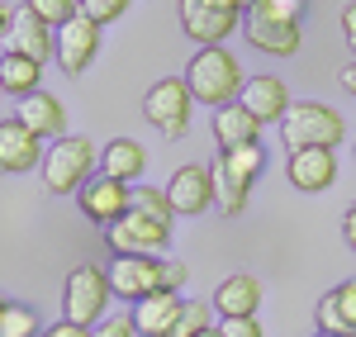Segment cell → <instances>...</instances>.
<instances>
[{
	"label": "cell",
	"mask_w": 356,
	"mask_h": 337,
	"mask_svg": "<svg viewBox=\"0 0 356 337\" xmlns=\"http://www.w3.org/2000/svg\"><path fill=\"white\" fill-rule=\"evenodd\" d=\"M24 5L43 19V24H53V28H62L72 15H81V5H76V0H24Z\"/></svg>",
	"instance_id": "4316f807"
},
{
	"label": "cell",
	"mask_w": 356,
	"mask_h": 337,
	"mask_svg": "<svg viewBox=\"0 0 356 337\" xmlns=\"http://www.w3.org/2000/svg\"><path fill=\"white\" fill-rule=\"evenodd\" d=\"M337 309H342V318H347V328H352V337H356V281L337 285Z\"/></svg>",
	"instance_id": "d6a6232c"
},
{
	"label": "cell",
	"mask_w": 356,
	"mask_h": 337,
	"mask_svg": "<svg viewBox=\"0 0 356 337\" xmlns=\"http://www.w3.org/2000/svg\"><path fill=\"white\" fill-rule=\"evenodd\" d=\"M219 337H266L257 318H219Z\"/></svg>",
	"instance_id": "1f68e13d"
},
{
	"label": "cell",
	"mask_w": 356,
	"mask_h": 337,
	"mask_svg": "<svg viewBox=\"0 0 356 337\" xmlns=\"http://www.w3.org/2000/svg\"><path fill=\"white\" fill-rule=\"evenodd\" d=\"M314 337H337V333H314Z\"/></svg>",
	"instance_id": "ee69618b"
},
{
	"label": "cell",
	"mask_w": 356,
	"mask_h": 337,
	"mask_svg": "<svg viewBox=\"0 0 356 337\" xmlns=\"http://www.w3.org/2000/svg\"><path fill=\"white\" fill-rule=\"evenodd\" d=\"M238 24H243V15H233V10H219L209 0H181V33H191L200 48L228 43L238 33Z\"/></svg>",
	"instance_id": "ba28073f"
},
{
	"label": "cell",
	"mask_w": 356,
	"mask_h": 337,
	"mask_svg": "<svg viewBox=\"0 0 356 337\" xmlns=\"http://www.w3.org/2000/svg\"><path fill=\"white\" fill-rule=\"evenodd\" d=\"M10 19H15V10H10V5H5V0H0V43H5V38H10Z\"/></svg>",
	"instance_id": "ab89813d"
},
{
	"label": "cell",
	"mask_w": 356,
	"mask_h": 337,
	"mask_svg": "<svg viewBox=\"0 0 356 337\" xmlns=\"http://www.w3.org/2000/svg\"><path fill=\"white\" fill-rule=\"evenodd\" d=\"M228 167L238 171L243 181H257L261 171H266V152H261V142H243V147H223L219 152Z\"/></svg>",
	"instance_id": "d4e9b609"
},
{
	"label": "cell",
	"mask_w": 356,
	"mask_h": 337,
	"mask_svg": "<svg viewBox=\"0 0 356 337\" xmlns=\"http://www.w3.org/2000/svg\"><path fill=\"white\" fill-rule=\"evenodd\" d=\"M252 5L275 15V19H304V0H252Z\"/></svg>",
	"instance_id": "4dcf8cb0"
},
{
	"label": "cell",
	"mask_w": 356,
	"mask_h": 337,
	"mask_svg": "<svg viewBox=\"0 0 356 337\" xmlns=\"http://www.w3.org/2000/svg\"><path fill=\"white\" fill-rule=\"evenodd\" d=\"M0 337H43L33 304H15V299H10V309H5V323H0Z\"/></svg>",
	"instance_id": "484cf974"
},
{
	"label": "cell",
	"mask_w": 356,
	"mask_h": 337,
	"mask_svg": "<svg viewBox=\"0 0 356 337\" xmlns=\"http://www.w3.org/2000/svg\"><path fill=\"white\" fill-rule=\"evenodd\" d=\"M342 33H347V48L356 53V0L347 5V10H342Z\"/></svg>",
	"instance_id": "8d00e7d4"
},
{
	"label": "cell",
	"mask_w": 356,
	"mask_h": 337,
	"mask_svg": "<svg viewBox=\"0 0 356 337\" xmlns=\"http://www.w3.org/2000/svg\"><path fill=\"white\" fill-rule=\"evenodd\" d=\"M209 171H214V204H219V214L238 219V214L247 209V190H252V181H243L223 157H214V167H209Z\"/></svg>",
	"instance_id": "603a6c76"
},
{
	"label": "cell",
	"mask_w": 356,
	"mask_h": 337,
	"mask_svg": "<svg viewBox=\"0 0 356 337\" xmlns=\"http://www.w3.org/2000/svg\"><path fill=\"white\" fill-rule=\"evenodd\" d=\"M100 171L105 176H114V181H138L143 171H147V152H143V142H134V138H114V142H105V152H100Z\"/></svg>",
	"instance_id": "44dd1931"
},
{
	"label": "cell",
	"mask_w": 356,
	"mask_h": 337,
	"mask_svg": "<svg viewBox=\"0 0 356 337\" xmlns=\"http://www.w3.org/2000/svg\"><path fill=\"white\" fill-rule=\"evenodd\" d=\"M76 204H81V214L90 219V224L110 228V224H119V219L129 214V204H134V190H129L124 181L105 176V171H95V176L86 181L81 190H76Z\"/></svg>",
	"instance_id": "52a82bcc"
},
{
	"label": "cell",
	"mask_w": 356,
	"mask_h": 337,
	"mask_svg": "<svg viewBox=\"0 0 356 337\" xmlns=\"http://www.w3.org/2000/svg\"><path fill=\"white\" fill-rule=\"evenodd\" d=\"M105 243L114 247V256H162L171 243V224L129 204V214L105 228Z\"/></svg>",
	"instance_id": "5b68a950"
},
{
	"label": "cell",
	"mask_w": 356,
	"mask_h": 337,
	"mask_svg": "<svg viewBox=\"0 0 356 337\" xmlns=\"http://www.w3.org/2000/svg\"><path fill=\"white\" fill-rule=\"evenodd\" d=\"M43 138L24 129L19 119H0V171H10V176H19V171H33L43 162Z\"/></svg>",
	"instance_id": "5bb4252c"
},
{
	"label": "cell",
	"mask_w": 356,
	"mask_h": 337,
	"mask_svg": "<svg viewBox=\"0 0 356 337\" xmlns=\"http://www.w3.org/2000/svg\"><path fill=\"white\" fill-rule=\"evenodd\" d=\"M166 199L181 219H195L214 204V171L209 167H176L166 181Z\"/></svg>",
	"instance_id": "7c38bea8"
},
{
	"label": "cell",
	"mask_w": 356,
	"mask_h": 337,
	"mask_svg": "<svg viewBox=\"0 0 356 337\" xmlns=\"http://www.w3.org/2000/svg\"><path fill=\"white\" fill-rule=\"evenodd\" d=\"M95 53H100V24H95V19L72 15L67 24L57 28V67H62L67 76H81L86 67L95 62Z\"/></svg>",
	"instance_id": "8fae6325"
},
{
	"label": "cell",
	"mask_w": 356,
	"mask_h": 337,
	"mask_svg": "<svg viewBox=\"0 0 356 337\" xmlns=\"http://www.w3.org/2000/svg\"><path fill=\"white\" fill-rule=\"evenodd\" d=\"M214 138L219 147H243V142H261V119L252 110H243L238 100L214 110Z\"/></svg>",
	"instance_id": "ffe728a7"
},
{
	"label": "cell",
	"mask_w": 356,
	"mask_h": 337,
	"mask_svg": "<svg viewBox=\"0 0 356 337\" xmlns=\"http://www.w3.org/2000/svg\"><path fill=\"white\" fill-rule=\"evenodd\" d=\"M186 85H191L195 105H209V110H223V105H233L238 95H243V62L228 53V48H200L191 57V67H186Z\"/></svg>",
	"instance_id": "6da1fadb"
},
{
	"label": "cell",
	"mask_w": 356,
	"mask_h": 337,
	"mask_svg": "<svg viewBox=\"0 0 356 337\" xmlns=\"http://www.w3.org/2000/svg\"><path fill=\"white\" fill-rule=\"evenodd\" d=\"M209 5H219V10H233V15H247V10H252V0H209Z\"/></svg>",
	"instance_id": "f35d334b"
},
{
	"label": "cell",
	"mask_w": 356,
	"mask_h": 337,
	"mask_svg": "<svg viewBox=\"0 0 356 337\" xmlns=\"http://www.w3.org/2000/svg\"><path fill=\"white\" fill-rule=\"evenodd\" d=\"M43 337H95V328H81V323H67V318H57L53 328H43Z\"/></svg>",
	"instance_id": "d590c367"
},
{
	"label": "cell",
	"mask_w": 356,
	"mask_h": 337,
	"mask_svg": "<svg viewBox=\"0 0 356 337\" xmlns=\"http://www.w3.org/2000/svg\"><path fill=\"white\" fill-rule=\"evenodd\" d=\"M191 110H195V95L181 76H166V81H157L143 95V114L162 129L166 138H181L191 129Z\"/></svg>",
	"instance_id": "8992f818"
},
{
	"label": "cell",
	"mask_w": 356,
	"mask_h": 337,
	"mask_svg": "<svg viewBox=\"0 0 356 337\" xmlns=\"http://www.w3.org/2000/svg\"><path fill=\"white\" fill-rule=\"evenodd\" d=\"M214 328V304L209 299H186L181 313H176V323H171V337H200Z\"/></svg>",
	"instance_id": "cb8c5ba5"
},
{
	"label": "cell",
	"mask_w": 356,
	"mask_h": 337,
	"mask_svg": "<svg viewBox=\"0 0 356 337\" xmlns=\"http://www.w3.org/2000/svg\"><path fill=\"white\" fill-rule=\"evenodd\" d=\"M181 304H186L181 295L157 290V295H147V299H138V304H134V328L143 337H171V323H176Z\"/></svg>",
	"instance_id": "d6986e66"
},
{
	"label": "cell",
	"mask_w": 356,
	"mask_h": 337,
	"mask_svg": "<svg viewBox=\"0 0 356 337\" xmlns=\"http://www.w3.org/2000/svg\"><path fill=\"white\" fill-rule=\"evenodd\" d=\"M38 81H43V62H33V57H24V53L0 57V90H5V95L24 100V95L38 90Z\"/></svg>",
	"instance_id": "7402d4cb"
},
{
	"label": "cell",
	"mask_w": 356,
	"mask_h": 337,
	"mask_svg": "<svg viewBox=\"0 0 356 337\" xmlns=\"http://www.w3.org/2000/svg\"><path fill=\"white\" fill-rule=\"evenodd\" d=\"M5 309H10V299H5V295H0V323H5Z\"/></svg>",
	"instance_id": "b9f144b4"
},
{
	"label": "cell",
	"mask_w": 356,
	"mask_h": 337,
	"mask_svg": "<svg viewBox=\"0 0 356 337\" xmlns=\"http://www.w3.org/2000/svg\"><path fill=\"white\" fill-rule=\"evenodd\" d=\"M191 281V266L186 261H166L162 266V290H171V295H181V285Z\"/></svg>",
	"instance_id": "836d02e7"
},
{
	"label": "cell",
	"mask_w": 356,
	"mask_h": 337,
	"mask_svg": "<svg viewBox=\"0 0 356 337\" xmlns=\"http://www.w3.org/2000/svg\"><path fill=\"white\" fill-rule=\"evenodd\" d=\"M209 304H214V313H219V318H257V304H261V281H257V276H247V271L223 276L219 290L209 295Z\"/></svg>",
	"instance_id": "2e32d148"
},
{
	"label": "cell",
	"mask_w": 356,
	"mask_h": 337,
	"mask_svg": "<svg viewBox=\"0 0 356 337\" xmlns=\"http://www.w3.org/2000/svg\"><path fill=\"white\" fill-rule=\"evenodd\" d=\"M318 333L352 337V328H347V318H342V309H337V290H328V295L318 299Z\"/></svg>",
	"instance_id": "83f0119b"
},
{
	"label": "cell",
	"mask_w": 356,
	"mask_h": 337,
	"mask_svg": "<svg viewBox=\"0 0 356 337\" xmlns=\"http://www.w3.org/2000/svg\"><path fill=\"white\" fill-rule=\"evenodd\" d=\"M15 119H19L24 129H33L38 138H62V133H67V110H62V100L48 95V90L24 95L19 110H15Z\"/></svg>",
	"instance_id": "ac0fdd59"
},
{
	"label": "cell",
	"mask_w": 356,
	"mask_h": 337,
	"mask_svg": "<svg viewBox=\"0 0 356 337\" xmlns=\"http://www.w3.org/2000/svg\"><path fill=\"white\" fill-rule=\"evenodd\" d=\"M285 176H290V186L304 190V195L328 190L332 181H337V152L332 147H295L285 157Z\"/></svg>",
	"instance_id": "4fadbf2b"
},
{
	"label": "cell",
	"mask_w": 356,
	"mask_h": 337,
	"mask_svg": "<svg viewBox=\"0 0 356 337\" xmlns=\"http://www.w3.org/2000/svg\"><path fill=\"white\" fill-rule=\"evenodd\" d=\"M110 271L95 266V261H81L67 285H62V318L67 323H81V328H95L105 318V304H110Z\"/></svg>",
	"instance_id": "277c9868"
},
{
	"label": "cell",
	"mask_w": 356,
	"mask_h": 337,
	"mask_svg": "<svg viewBox=\"0 0 356 337\" xmlns=\"http://www.w3.org/2000/svg\"><path fill=\"white\" fill-rule=\"evenodd\" d=\"M342 238H347V247L356 252V204L347 209V214H342Z\"/></svg>",
	"instance_id": "74e56055"
},
{
	"label": "cell",
	"mask_w": 356,
	"mask_h": 337,
	"mask_svg": "<svg viewBox=\"0 0 356 337\" xmlns=\"http://www.w3.org/2000/svg\"><path fill=\"white\" fill-rule=\"evenodd\" d=\"M200 337H219V328H209V333H200Z\"/></svg>",
	"instance_id": "7bdbcfd3"
},
{
	"label": "cell",
	"mask_w": 356,
	"mask_h": 337,
	"mask_svg": "<svg viewBox=\"0 0 356 337\" xmlns=\"http://www.w3.org/2000/svg\"><path fill=\"white\" fill-rule=\"evenodd\" d=\"M95 337H138V328H134V318H100Z\"/></svg>",
	"instance_id": "e575fe53"
},
{
	"label": "cell",
	"mask_w": 356,
	"mask_h": 337,
	"mask_svg": "<svg viewBox=\"0 0 356 337\" xmlns=\"http://www.w3.org/2000/svg\"><path fill=\"white\" fill-rule=\"evenodd\" d=\"M162 266L166 256H114L110 261V290L119 299H147L162 290Z\"/></svg>",
	"instance_id": "9c48e42d"
},
{
	"label": "cell",
	"mask_w": 356,
	"mask_h": 337,
	"mask_svg": "<svg viewBox=\"0 0 356 337\" xmlns=\"http://www.w3.org/2000/svg\"><path fill=\"white\" fill-rule=\"evenodd\" d=\"M342 138H347V124L323 100H295L285 110V119H280V142L290 152L295 147H337Z\"/></svg>",
	"instance_id": "3957f363"
},
{
	"label": "cell",
	"mask_w": 356,
	"mask_h": 337,
	"mask_svg": "<svg viewBox=\"0 0 356 337\" xmlns=\"http://www.w3.org/2000/svg\"><path fill=\"white\" fill-rule=\"evenodd\" d=\"M238 105H243V110H252L261 124H280V119H285V110H290V90H285V81H280V76H247Z\"/></svg>",
	"instance_id": "e0dca14e"
},
{
	"label": "cell",
	"mask_w": 356,
	"mask_h": 337,
	"mask_svg": "<svg viewBox=\"0 0 356 337\" xmlns=\"http://www.w3.org/2000/svg\"><path fill=\"white\" fill-rule=\"evenodd\" d=\"M247 43L257 48V53H271V57H295L304 43V28L300 19H275L266 10H247Z\"/></svg>",
	"instance_id": "30bf717a"
},
{
	"label": "cell",
	"mask_w": 356,
	"mask_h": 337,
	"mask_svg": "<svg viewBox=\"0 0 356 337\" xmlns=\"http://www.w3.org/2000/svg\"><path fill=\"white\" fill-rule=\"evenodd\" d=\"M342 85H347V95H352V100H356V62H352V67H347V72H342Z\"/></svg>",
	"instance_id": "60d3db41"
},
{
	"label": "cell",
	"mask_w": 356,
	"mask_h": 337,
	"mask_svg": "<svg viewBox=\"0 0 356 337\" xmlns=\"http://www.w3.org/2000/svg\"><path fill=\"white\" fill-rule=\"evenodd\" d=\"M95 167H100V152H95V142L81 138V133H62V138H53V147H48L43 162H38L43 186H48L53 195H76L86 181L95 176Z\"/></svg>",
	"instance_id": "7a4b0ae2"
},
{
	"label": "cell",
	"mask_w": 356,
	"mask_h": 337,
	"mask_svg": "<svg viewBox=\"0 0 356 337\" xmlns=\"http://www.w3.org/2000/svg\"><path fill=\"white\" fill-rule=\"evenodd\" d=\"M0 95H5V90H0Z\"/></svg>",
	"instance_id": "f6af8a7d"
},
{
	"label": "cell",
	"mask_w": 356,
	"mask_h": 337,
	"mask_svg": "<svg viewBox=\"0 0 356 337\" xmlns=\"http://www.w3.org/2000/svg\"><path fill=\"white\" fill-rule=\"evenodd\" d=\"M134 209H147V214H157V219H176V209H171V199H166V190H152V186H143V190H134Z\"/></svg>",
	"instance_id": "f546056e"
},
{
	"label": "cell",
	"mask_w": 356,
	"mask_h": 337,
	"mask_svg": "<svg viewBox=\"0 0 356 337\" xmlns=\"http://www.w3.org/2000/svg\"><path fill=\"white\" fill-rule=\"evenodd\" d=\"M10 53H24V57H33V62H48V57H57V33H53V24H43L29 5H19L15 10V19H10Z\"/></svg>",
	"instance_id": "9a60e30c"
},
{
	"label": "cell",
	"mask_w": 356,
	"mask_h": 337,
	"mask_svg": "<svg viewBox=\"0 0 356 337\" xmlns=\"http://www.w3.org/2000/svg\"><path fill=\"white\" fill-rule=\"evenodd\" d=\"M76 5H81L86 19H95V24L105 28V24H114V19H119V15H124L134 0H76Z\"/></svg>",
	"instance_id": "f1b7e54d"
}]
</instances>
